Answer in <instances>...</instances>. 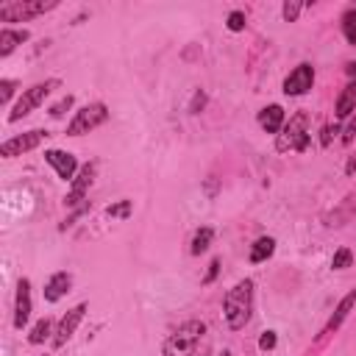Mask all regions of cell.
<instances>
[{"mask_svg": "<svg viewBox=\"0 0 356 356\" xmlns=\"http://www.w3.org/2000/svg\"><path fill=\"white\" fill-rule=\"evenodd\" d=\"M44 161L56 170V175L61 178V181H72L75 175H78V159L70 153V150H61V147H47L44 150Z\"/></svg>", "mask_w": 356, "mask_h": 356, "instance_id": "obj_12", "label": "cell"}, {"mask_svg": "<svg viewBox=\"0 0 356 356\" xmlns=\"http://www.w3.org/2000/svg\"><path fill=\"white\" fill-rule=\"evenodd\" d=\"M33 314V298H31V281L19 278L17 281V295H14V328L22 331L31 323Z\"/></svg>", "mask_w": 356, "mask_h": 356, "instance_id": "obj_11", "label": "cell"}, {"mask_svg": "<svg viewBox=\"0 0 356 356\" xmlns=\"http://www.w3.org/2000/svg\"><path fill=\"white\" fill-rule=\"evenodd\" d=\"M345 72H348L350 78H356V61H348V64H345Z\"/></svg>", "mask_w": 356, "mask_h": 356, "instance_id": "obj_35", "label": "cell"}, {"mask_svg": "<svg viewBox=\"0 0 356 356\" xmlns=\"http://www.w3.org/2000/svg\"><path fill=\"white\" fill-rule=\"evenodd\" d=\"M86 309H89V303H75L72 309H67V314H61V320L56 323V334H53V339H50V345H53L56 350L64 348V345L72 339V334L78 331V325H81Z\"/></svg>", "mask_w": 356, "mask_h": 356, "instance_id": "obj_9", "label": "cell"}, {"mask_svg": "<svg viewBox=\"0 0 356 356\" xmlns=\"http://www.w3.org/2000/svg\"><path fill=\"white\" fill-rule=\"evenodd\" d=\"M337 134H339V122H328V125H323V131H320V145L328 147L331 139H334Z\"/></svg>", "mask_w": 356, "mask_h": 356, "instance_id": "obj_29", "label": "cell"}, {"mask_svg": "<svg viewBox=\"0 0 356 356\" xmlns=\"http://www.w3.org/2000/svg\"><path fill=\"white\" fill-rule=\"evenodd\" d=\"M353 309H356V286H353V289H350V292H348V295L334 306V312H331V317H328V323H325L323 334H334V331H337V328L350 317V312H353Z\"/></svg>", "mask_w": 356, "mask_h": 356, "instance_id": "obj_14", "label": "cell"}, {"mask_svg": "<svg viewBox=\"0 0 356 356\" xmlns=\"http://www.w3.org/2000/svg\"><path fill=\"white\" fill-rule=\"evenodd\" d=\"M342 36L348 44H356V8H348L342 14Z\"/></svg>", "mask_w": 356, "mask_h": 356, "instance_id": "obj_22", "label": "cell"}, {"mask_svg": "<svg viewBox=\"0 0 356 356\" xmlns=\"http://www.w3.org/2000/svg\"><path fill=\"white\" fill-rule=\"evenodd\" d=\"M47 136H50V131H44V128H31V131H25V134H17V136H11V139H6V142L0 145V156H3V159H17V156H22V153H31V150H36Z\"/></svg>", "mask_w": 356, "mask_h": 356, "instance_id": "obj_8", "label": "cell"}, {"mask_svg": "<svg viewBox=\"0 0 356 356\" xmlns=\"http://www.w3.org/2000/svg\"><path fill=\"white\" fill-rule=\"evenodd\" d=\"M339 131H342V136H339V139H342V145H350V142H353V136H356V114H353V117L345 122V128H339Z\"/></svg>", "mask_w": 356, "mask_h": 356, "instance_id": "obj_31", "label": "cell"}, {"mask_svg": "<svg viewBox=\"0 0 356 356\" xmlns=\"http://www.w3.org/2000/svg\"><path fill=\"white\" fill-rule=\"evenodd\" d=\"M217 273H220V259H211V261H209V270H206V275H203V284H211V281L217 278Z\"/></svg>", "mask_w": 356, "mask_h": 356, "instance_id": "obj_32", "label": "cell"}, {"mask_svg": "<svg viewBox=\"0 0 356 356\" xmlns=\"http://www.w3.org/2000/svg\"><path fill=\"white\" fill-rule=\"evenodd\" d=\"M58 86H61L58 78H47V81H39V83L22 89V95L17 97V103H14L11 111H8V122H19V120L28 117L31 111H36V108L47 100V95H50L53 89H58Z\"/></svg>", "mask_w": 356, "mask_h": 356, "instance_id": "obj_3", "label": "cell"}, {"mask_svg": "<svg viewBox=\"0 0 356 356\" xmlns=\"http://www.w3.org/2000/svg\"><path fill=\"white\" fill-rule=\"evenodd\" d=\"M211 239H214V228L211 225H200L195 234H192V242H189V253L192 256H200L211 248Z\"/></svg>", "mask_w": 356, "mask_h": 356, "instance_id": "obj_20", "label": "cell"}, {"mask_svg": "<svg viewBox=\"0 0 356 356\" xmlns=\"http://www.w3.org/2000/svg\"><path fill=\"white\" fill-rule=\"evenodd\" d=\"M284 122H286V114H284V106H278V103H270V106H264L259 111V125H261L264 134H275L278 136Z\"/></svg>", "mask_w": 356, "mask_h": 356, "instance_id": "obj_15", "label": "cell"}, {"mask_svg": "<svg viewBox=\"0 0 356 356\" xmlns=\"http://www.w3.org/2000/svg\"><path fill=\"white\" fill-rule=\"evenodd\" d=\"M206 195H209V197H214V195H217V178H214V175H209V178H206Z\"/></svg>", "mask_w": 356, "mask_h": 356, "instance_id": "obj_33", "label": "cell"}, {"mask_svg": "<svg viewBox=\"0 0 356 356\" xmlns=\"http://www.w3.org/2000/svg\"><path fill=\"white\" fill-rule=\"evenodd\" d=\"M206 108V92L203 89H195L192 100H189V114H200Z\"/></svg>", "mask_w": 356, "mask_h": 356, "instance_id": "obj_28", "label": "cell"}, {"mask_svg": "<svg viewBox=\"0 0 356 356\" xmlns=\"http://www.w3.org/2000/svg\"><path fill=\"white\" fill-rule=\"evenodd\" d=\"M300 11H303V3H298V0H286V3L281 6V17H284L286 22H295V19L300 17Z\"/></svg>", "mask_w": 356, "mask_h": 356, "instance_id": "obj_26", "label": "cell"}, {"mask_svg": "<svg viewBox=\"0 0 356 356\" xmlns=\"http://www.w3.org/2000/svg\"><path fill=\"white\" fill-rule=\"evenodd\" d=\"M350 264H353V250H350V248L334 250V256H331V267H334V270H345V267H350Z\"/></svg>", "mask_w": 356, "mask_h": 356, "instance_id": "obj_24", "label": "cell"}, {"mask_svg": "<svg viewBox=\"0 0 356 356\" xmlns=\"http://www.w3.org/2000/svg\"><path fill=\"white\" fill-rule=\"evenodd\" d=\"M275 345H278V334L275 331H264L259 337V350H273Z\"/></svg>", "mask_w": 356, "mask_h": 356, "instance_id": "obj_30", "label": "cell"}, {"mask_svg": "<svg viewBox=\"0 0 356 356\" xmlns=\"http://www.w3.org/2000/svg\"><path fill=\"white\" fill-rule=\"evenodd\" d=\"M314 75H317L314 67H312L309 61H303V64H298L295 70H289V75H286L284 83H281V92H284L286 97H300V95L312 92Z\"/></svg>", "mask_w": 356, "mask_h": 356, "instance_id": "obj_10", "label": "cell"}, {"mask_svg": "<svg viewBox=\"0 0 356 356\" xmlns=\"http://www.w3.org/2000/svg\"><path fill=\"white\" fill-rule=\"evenodd\" d=\"M111 117V111H108V106L103 103V100H95V103H86V106H81L75 114H72V120L67 122V136H83V134H92L95 128H100L106 120Z\"/></svg>", "mask_w": 356, "mask_h": 356, "instance_id": "obj_5", "label": "cell"}, {"mask_svg": "<svg viewBox=\"0 0 356 356\" xmlns=\"http://www.w3.org/2000/svg\"><path fill=\"white\" fill-rule=\"evenodd\" d=\"M42 356H47V353H42Z\"/></svg>", "mask_w": 356, "mask_h": 356, "instance_id": "obj_37", "label": "cell"}, {"mask_svg": "<svg viewBox=\"0 0 356 356\" xmlns=\"http://www.w3.org/2000/svg\"><path fill=\"white\" fill-rule=\"evenodd\" d=\"M56 6H58L56 0H47V3L44 0H8L0 6V19L3 22H28L39 14L53 11Z\"/></svg>", "mask_w": 356, "mask_h": 356, "instance_id": "obj_6", "label": "cell"}, {"mask_svg": "<svg viewBox=\"0 0 356 356\" xmlns=\"http://www.w3.org/2000/svg\"><path fill=\"white\" fill-rule=\"evenodd\" d=\"M203 356H214V353H211V350H206V353H203Z\"/></svg>", "mask_w": 356, "mask_h": 356, "instance_id": "obj_36", "label": "cell"}, {"mask_svg": "<svg viewBox=\"0 0 356 356\" xmlns=\"http://www.w3.org/2000/svg\"><path fill=\"white\" fill-rule=\"evenodd\" d=\"M31 39V33L25 31V28H11V25H6L3 31H0V58H8L22 42H28Z\"/></svg>", "mask_w": 356, "mask_h": 356, "instance_id": "obj_17", "label": "cell"}, {"mask_svg": "<svg viewBox=\"0 0 356 356\" xmlns=\"http://www.w3.org/2000/svg\"><path fill=\"white\" fill-rule=\"evenodd\" d=\"M70 289H72V273L58 270V273H53V275L44 281L42 295H44V300H47V303H58Z\"/></svg>", "mask_w": 356, "mask_h": 356, "instance_id": "obj_13", "label": "cell"}, {"mask_svg": "<svg viewBox=\"0 0 356 356\" xmlns=\"http://www.w3.org/2000/svg\"><path fill=\"white\" fill-rule=\"evenodd\" d=\"M14 92H17V81L14 78H3L0 81V103L8 106V100L14 97Z\"/></svg>", "mask_w": 356, "mask_h": 356, "instance_id": "obj_27", "label": "cell"}, {"mask_svg": "<svg viewBox=\"0 0 356 356\" xmlns=\"http://www.w3.org/2000/svg\"><path fill=\"white\" fill-rule=\"evenodd\" d=\"M273 253H275V239H273V236H259V239L250 245L248 259H250V264H261V261H267Z\"/></svg>", "mask_w": 356, "mask_h": 356, "instance_id": "obj_19", "label": "cell"}, {"mask_svg": "<svg viewBox=\"0 0 356 356\" xmlns=\"http://www.w3.org/2000/svg\"><path fill=\"white\" fill-rule=\"evenodd\" d=\"M203 334H206V323H203V320H186V323H181V325L164 339L161 356H195V350H197Z\"/></svg>", "mask_w": 356, "mask_h": 356, "instance_id": "obj_2", "label": "cell"}, {"mask_svg": "<svg viewBox=\"0 0 356 356\" xmlns=\"http://www.w3.org/2000/svg\"><path fill=\"white\" fill-rule=\"evenodd\" d=\"M95 175H97V164H95V161L81 164L78 175L70 181V189H67V195H64V206H67V209H78V206L89 203L86 195H89V189H92V184H95Z\"/></svg>", "mask_w": 356, "mask_h": 356, "instance_id": "obj_7", "label": "cell"}, {"mask_svg": "<svg viewBox=\"0 0 356 356\" xmlns=\"http://www.w3.org/2000/svg\"><path fill=\"white\" fill-rule=\"evenodd\" d=\"M345 172H348V175H353V172H356V153H350V156H348V164H345Z\"/></svg>", "mask_w": 356, "mask_h": 356, "instance_id": "obj_34", "label": "cell"}, {"mask_svg": "<svg viewBox=\"0 0 356 356\" xmlns=\"http://www.w3.org/2000/svg\"><path fill=\"white\" fill-rule=\"evenodd\" d=\"M306 147H309V114L306 111H295L284 122L281 134L275 136V150H281V153H286V150L303 153Z\"/></svg>", "mask_w": 356, "mask_h": 356, "instance_id": "obj_4", "label": "cell"}, {"mask_svg": "<svg viewBox=\"0 0 356 356\" xmlns=\"http://www.w3.org/2000/svg\"><path fill=\"white\" fill-rule=\"evenodd\" d=\"M353 111H356V78H350L342 86V92H339V97L334 103V117L337 120H350Z\"/></svg>", "mask_w": 356, "mask_h": 356, "instance_id": "obj_16", "label": "cell"}, {"mask_svg": "<svg viewBox=\"0 0 356 356\" xmlns=\"http://www.w3.org/2000/svg\"><path fill=\"white\" fill-rule=\"evenodd\" d=\"M131 211H134V206H131V200H128V197H122V200H117V203L106 206V217H111V220H128V217H131Z\"/></svg>", "mask_w": 356, "mask_h": 356, "instance_id": "obj_21", "label": "cell"}, {"mask_svg": "<svg viewBox=\"0 0 356 356\" xmlns=\"http://www.w3.org/2000/svg\"><path fill=\"white\" fill-rule=\"evenodd\" d=\"M53 334H56V323H53V317H39L33 325H31V331H28V342L31 345H44L47 339H53Z\"/></svg>", "mask_w": 356, "mask_h": 356, "instance_id": "obj_18", "label": "cell"}, {"mask_svg": "<svg viewBox=\"0 0 356 356\" xmlns=\"http://www.w3.org/2000/svg\"><path fill=\"white\" fill-rule=\"evenodd\" d=\"M253 278H242L236 281L225 298H222V314H225V323L231 331H242L248 323H250V314H253Z\"/></svg>", "mask_w": 356, "mask_h": 356, "instance_id": "obj_1", "label": "cell"}, {"mask_svg": "<svg viewBox=\"0 0 356 356\" xmlns=\"http://www.w3.org/2000/svg\"><path fill=\"white\" fill-rule=\"evenodd\" d=\"M245 22H248V17H245V11H239V8H234V11L228 14V19H225V28H228L231 33H239V31H245Z\"/></svg>", "mask_w": 356, "mask_h": 356, "instance_id": "obj_25", "label": "cell"}, {"mask_svg": "<svg viewBox=\"0 0 356 356\" xmlns=\"http://www.w3.org/2000/svg\"><path fill=\"white\" fill-rule=\"evenodd\" d=\"M72 106H75V97H72V95H64L61 100H56V103L47 108V114H50L53 120H58V117H64V114H67Z\"/></svg>", "mask_w": 356, "mask_h": 356, "instance_id": "obj_23", "label": "cell"}]
</instances>
